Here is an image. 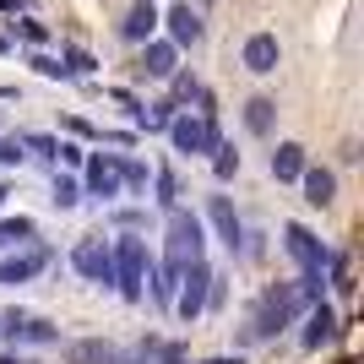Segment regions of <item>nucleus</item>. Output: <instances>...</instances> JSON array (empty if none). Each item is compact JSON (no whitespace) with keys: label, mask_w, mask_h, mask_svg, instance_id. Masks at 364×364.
<instances>
[{"label":"nucleus","mask_w":364,"mask_h":364,"mask_svg":"<svg viewBox=\"0 0 364 364\" xmlns=\"http://www.w3.org/2000/svg\"><path fill=\"white\" fill-rule=\"evenodd\" d=\"M240 65L250 76H272L277 65H283V44H277V33H250L240 49Z\"/></svg>","instance_id":"nucleus-13"},{"label":"nucleus","mask_w":364,"mask_h":364,"mask_svg":"<svg viewBox=\"0 0 364 364\" xmlns=\"http://www.w3.org/2000/svg\"><path fill=\"white\" fill-rule=\"evenodd\" d=\"M0 337L11 343V348H55L60 343V326H49L38 316H22V310H6L0 316Z\"/></svg>","instance_id":"nucleus-8"},{"label":"nucleus","mask_w":364,"mask_h":364,"mask_svg":"<svg viewBox=\"0 0 364 364\" xmlns=\"http://www.w3.org/2000/svg\"><path fill=\"white\" fill-rule=\"evenodd\" d=\"M82 196H92L98 207H114V201L125 196L120 152H87V158H82Z\"/></svg>","instance_id":"nucleus-4"},{"label":"nucleus","mask_w":364,"mask_h":364,"mask_svg":"<svg viewBox=\"0 0 364 364\" xmlns=\"http://www.w3.org/2000/svg\"><path fill=\"white\" fill-rule=\"evenodd\" d=\"M49 201H55L60 213H76V207H82V180H71V174L55 168V180H49Z\"/></svg>","instance_id":"nucleus-20"},{"label":"nucleus","mask_w":364,"mask_h":364,"mask_svg":"<svg viewBox=\"0 0 364 364\" xmlns=\"http://www.w3.org/2000/svg\"><path fill=\"white\" fill-rule=\"evenodd\" d=\"M49 261H55V250H49L44 240L16 245L11 256H0V289H22V283H33V277L44 272Z\"/></svg>","instance_id":"nucleus-7"},{"label":"nucleus","mask_w":364,"mask_h":364,"mask_svg":"<svg viewBox=\"0 0 364 364\" xmlns=\"http://www.w3.org/2000/svg\"><path fill=\"white\" fill-rule=\"evenodd\" d=\"M152 185H158V207H180V180H174V174H168V168H158V174H152Z\"/></svg>","instance_id":"nucleus-30"},{"label":"nucleus","mask_w":364,"mask_h":364,"mask_svg":"<svg viewBox=\"0 0 364 364\" xmlns=\"http://www.w3.org/2000/svg\"><path fill=\"white\" fill-rule=\"evenodd\" d=\"M28 65H33V71H38V76H49V82H76V76L65 71V60H55V55H44V49H33V55H28Z\"/></svg>","instance_id":"nucleus-27"},{"label":"nucleus","mask_w":364,"mask_h":364,"mask_svg":"<svg viewBox=\"0 0 364 364\" xmlns=\"http://www.w3.org/2000/svg\"><path fill=\"white\" fill-rule=\"evenodd\" d=\"M337 364H359V359H337Z\"/></svg>","instance_id":"nucleus-42"},{"label":"nucleus","mask_w":364,"mask_h":364,"mask_svg":"<svg viewBox=\"0 0 364 364\" xmlns=\"http://www.w3.org/2000/svg\"><path fill=\"white\" fill-rule=\"evenodd\" d=\"M71 272L98 283V289H114V250H109L104 234H87V240L71 245Z\"/></svg>","instance_id":"nucleus-6"},{"label":"nucleus","mask_w":364,"mask_h":364,"mask_svg":"<svg viewBox=\"0 0 364 364\" xmlns=\"http://www.w3.org/2000/svg\"><path fill=\"white\" fill-rule=\"evenodd\" d=\"M109 353H114V348H109L104 337H87V343H65V364H104Z\"/></svg>","instance_id":"nucleus-22"},{"label":"nucleus","mask_w":364,"mask_h":364,"mask_svg":"<svg viewBox=\"0 0 364 364\" xmlns=\"http://www.w3.org/2000/svg\"><path fill=\"white\" fill-rule=\"evenodd\" d=\"M168 147L180 152V158H207V152L223 141V131H218V120H201V114H191V109H174V120L164 125Z\"/></svg>","instance_id":"nucleus-3"},{"label":"nucleus","mask_w":364,"mask_h":364,"mask_svg":"<svg viewBox=\"0 0 364 364\" xmlns=\"http://www.w3.org/2000/svg\"><path fill=\"white\" fill-rule=\"evenodd\" d=\"M136 71H141V76H158V82H168V76L180 71V49L168 44V38H158V33H152L147 44H141V60H136Z\"/></svg>","instance_id":"nucleus-14"},{"label":"nucleus","mask_w":364,"mask_h":364,"mask_svg":"<svg viewBox=\"0 0 364 364\" xmlns=\"http://www.w3.org/2000/svg\"><path fill=\"white\" fill-rule=\"evenodd\" d=\"M304 304H310V294H304L299 277H294V283H272V289H267L256 304H250V316H245V326H240V348L283 337L294 321L304 316Z\"/></svg>","instance_id":"nucleus-1"},{"label":"nucleus","mask_w":364,"mask_h":364,"mask_svg":"<svg viewBox=\"0 0 364 364\" xmlns=\"http://www.w3.org/2000/svg\"><path fill=\"white\" fill-rule=\"evenodd\" d=\"M109 250H114V294H120L125 304H141L147 299V267H152L147 240L131 228L120 240H109Z\"/></svg>","instance_id":"nucleus-2"},{"label":"nucleus","mask_w":364,"mask_h":364,"mask_svg":"<svg viewBox=\"0 0 364 364\" xmlns=\"http://www.w3.org/2000/svg\"><path fill=\"white\" fill-rule=\"evenodd\" d=\"M22 136H0V168H22Z\"/></svg>","instance_id":"nucleus-31"},{"label":"nucleus","mask_w":364,"mask_h":364,"mask_svg":"<svg viewBox=\"0 0 364 364\" xmlns=\"http://www.w3.org/2000/svg\"><path fill=\"white\" fill-rule=\"evenodd\" d=\"M152 33H158V6H152V0H136V6L120 16V38L125 44H147Z\"/></svg>","instance_id":"nucleus-16"},{"label":"nucleus","mask_w":364,"mask_h":364,"mask_svg":"<svg viewBox=\"0 0 364 364\" xmlns=\"http://www.w3.org/2000/svg\"><path fill=\"white\" fill-rule=\"evenodd\" d=\"M109 98H114L125 114H136V109H141V98H136V92H125V87H109Z\"/></svg>","instance_id":"nucleus-35"},{"label":"nucleus","mask_w":364,"mask_h":364,"mask_svg":"<svg viewBox=\"0 0 364 364\" xmlns=\"http://www.w3.org/2000/svg\"><path fill=\"white\" fill-rule=\"evenodd\" d=\"M109 218H114V228H125V234H131V228L147 223V207H114Z\"/></svg>","instance_id":"nucleus-32"},{"label":"nucleus","mask_w":364,"mask_h":364,"mask_svg":"<svg viewBox=\"0 0 364 364\" xmlns=\"http://www.w3.org/2000/svg\"><path fill=\"white\" fill-rule=\"evenodd\" d=\"M207 158H213V180H218V185H228L234 174H240V152L228 147V141H218V147L207 152Z\"/></svg>","instance_id":"nucleus-25"},{"label":"nucleus","mask_w":364,"mask_h":364,"mask_svg":"<svg viewBox=\"0 0 364 364\" xmlns=\"http://www.w3.org/2000/svg\"><path fill=\"white\" fill-rule=\"evenodd\" d=\"M60 131H71V136H82V141H98V125H87L82 114H65V120H60Z\"/></svg>","instance_id":"nucleus-34"},{"label":"nucleus","mask_w":364,"mask_h":364,"mask_svg":"<svg viewBox=\"0 0 364 364\" xmlns=\"http://www.w3.org/2000/svg\"><path fill=\"white\" fill-rule=\"evenodd\" d=\"M6 28H11V38H22V44H33V49H44V44H49V28L38 22V16H28V11L11 16Z\"/></svg>","instance_id":"nucleus-23"},{"label":"nucleus","mask_w":364,"mask_h":364,"mask_svg":"<svg viewBox=\"0 0 364 364\" xmlns=\"http://www.w3.org/2000/svg\"><path fill=\"white\" fill-rule=\"evenodd\" d=\"M174 109H180V104H168V98H158V104H141L136 114H131V120H136L141 131H147V136H158V131H164V125L174 120Z\"/></svg>","instance_id":"nucleus-21"},{"label":"nucleus","mask_w":364,"mask_h":364,"mask_svg":"<svg viewBox=\"0 0 364 364\" xmlns=\"http://www.w3.org/2000/svg\"><path fill=\"white\" fill-rule=\"evenodd\" d=\"M28 240H38V223L33 218H0V250H16V245H28Z\"/></svg>","instance_id":"nucleus-19"},{"label":"nucleus","mask_w":364,"mask_h":364,"mask_svg":"<svg viewBox=\"0 0 364 364\" xmlns=\"http://www.w3.org/2000/svg\"><path fill=\"white\" fill-rule=\"evenodd\" d=\"M304 164H310V152H304L299 141H277L272 147V180L277 185H294L304 174Z\"/></svg>","instance_id":"nucleus-17"},{"label":"nucleus","mask_w":364,"mask_h":364,"mask_svg":"<svg viewBox=\"0 0 364 364\" xmlns=\"http://www.w3.org/2000/svg\"><path fill=\"white\" fill-rule=\"evenodd\" d=\"M16 98V87H6V82H0V104H11Z\"/></svg>","instance_id":"nucleus-39"},{"label":"nucleus","mask_w":364,"mask_h":364,"mask_svg":"<svg viewBox=\"0 0 364 364\" xmlns=\"http://www.w3.org/2000/svg\"><path fill=\"white\" fill-rule=\"evenodd\" d=\"M337 337H348L343 316H337V310H332L326 299H310V304H304V332H299L304 353H321L326 343H337Z\"/></svg>","instance_id":"nucleus-9"},{"label":"nucleus","mask_w":364,"mask_h":364,"mask_svg":"<svg viewBox=\"0 0 364 364\" xmlns=\"http://www.w3.org/2000/svg\"><path fill=\"white\" fill-rule=\"evenodd\" d=\"M0 364H38V359H22V353L11 348V353H0Z\"/></svg>","instance_id":"nucleus-38"},{"label":"nucleus","mask_w":364,"mask_h":364,"mask_svg":"<svg viewBox=\"0 0 364 364\" xmlns=\"http://www.w3.org/2000/svg\"><path fill=\"white\" fill-rule=\"evenodd\" d=\"M6 196H11V191H6V185H0V207H6Z\"/></svg>","instance_id":"nucleus-41"},{"label":"nucleus","mask_w":364,"mask_h":364,"mask_svg":"<svg viewBox=\"0 0 364 364\" xmlns=\"http://www.w3.org/2000/svg\"><path fill=\"white\" fill-rule=\"evenodd\" d=\"M207 289H213V267H207V256H201V261H185L168 316H180L185 326H191V321H201V310H207Z\"/></svg>","instance_id":"nucleus-5"},{"label":"nucleus","mask_w":364,"mask_h":364,"mask_svg":"<svg viewBox=\"0 0 364 364\" xmlns=\"http://www.w3.org/2000/svg\"><path fill=\"white\" fill-rule=\"evenodd\" d=\"M147 180H152V168L141 164L136 152H120V185L125 191H147Z\"/></svg>","instance_id":"nucleus-24"},{"label":"nucleus","mask_w":364,"mask_h":364,"mask_svg":"<svg viewBox=\"0 0 364 364\" xmlns=\"http://www.w3.org/2000/svg\"><path fill=\"white\" fill-rule=\"evenodd\" d=\"M158 28H168V44L174 49H196L201 44V11L191 6V0H174L168 11H158Z\"/></svg>","instance_id":"nucleus-12"},{"label":"nucleus","mask_w":364,"mask_h":364,"mask_svg":"<svg viewBox=\"0 0 364 364\" xmlns=\"http://www.w3.org/2000/svg\"><path fill=\"white\" fill-rule=\"evenodd\" d=\"M283 250H289L294 261H299V272H310V277H326V261H332V250L310 234L304 223H283Z\"/></svg>","instance_id":"nucleus-10"},{"label":"nucleus","mask_w":364,"mask_h":364,"mask_svg":"<svg viewBox=\"0 0 364 364\" xmlns=\"http://www.w3.org/2000/svg\"><path fill=\"white\" fill-rule=\"evenodd\" d=\"M82 158H87L82 141H60V147H55V164H65V168H82Z\"/></svg>","instance_id":"nucleus-33"},{"label":"nucleus","mask_w":364,"mask_h":364,"mask_svg":"<svg viewBox=\"0 0 364 364\" xmlns=\"http://www.w3.org/2000/svg\"><path fill=\"white\" fill-rule=\"evenodd\" d=\"M55 147H60V136H49V131L22 136V152H28V158H44V164H55Z\"/></svg>","instance_id":"nucleus-29"},{"label":"nucleus","mask_w":364,"mask_h":364,"mask_svg":"<svg viewBox=\"0 0 364 364\" xmlns=\"http://www.w3.org/2000/svg\"><path fill=\"white\" fill-rule=\"evenodd\" d=\"M0 55H11V38H6V33H0Z\"/></svg>","instance_id":"nucleus-40"},{"label":"nucleus","mask_w":364,"mask_h":364,"mask_svg":"<svg viewBox=\"0 0 364 364\" xmlns=\"http://www.w3.org/2000/svg\"><path fill=\"white\" fill-rule=\"evenodd\" d=\"M294 185L304 191V201H310V207H332V201H337V174H332L326 164H304V174H299Z\"/></svg>","instance_id":"nucleus-15"},{"label":"nucleus","mask_w":364,"mask_h":364,"mask_svg":"<svg viewBox=\"0 0 364 364\" xmlns=\"http://www.w3.org/2000/svg\"><path fill=\"white\" fill-rule=\"evenodd\" d=\"M245 131H250V136H272L277 131V98H267V92H256V98H250V104H245Z\"/></svg>","instance_id":"nucleus-18"},{"label":"nucleus","mask_w":364,"mask_h":364,"mask_svg":"<svg viewBox=\"0 0 364 364\" xmlns=\"http://www.w3.org/2000/svg\"><path fill=\"white\" fill-rule=\"evenodd\" d=\"M60 60H65V71H71L76 82H87V76L98 71V60H92V55H87L82 44H65V49H60Z\"/></svg>","instance_id":"nucleus-26"},{"label":"nucleus","mask_w":364,"mask_h":364,"mask_svg":"<svg viewBox=\"0 0 364 364\" xmlns=\"http://www.w3.org/2000/svg\"><path fill=\"white\" fill-rule=\"evenodd\" d=\"M201 364H245V353H218V359H201Z\"/></svg>","instance_id":"nucleus-36"},{"label":"nucleus","mask_w":364,"mask_h":364,"mask_svg":"<svg viewBox=\"0 0 364 364\" xmlns=\"http://www.w3.org/2000/svg\"><path fill=\"white\" fill-rule=\"evenodd\" d=\"M28 6H33V0H0V11H11V16H16V11H28Z\"/></svg>","instance_id":"nucleus-37"},{"label":"nucleus","mask_w":364,"mask_h":364,"mask_svg":"<svg viewBox=\"0 0 364 364\" xmlns=\"http://www.w3.org/2000/svg\"><path fill=\"white\" fill-rule=\"evenodd\" d=\"M207 223L218 228V245H223L228 256H245V245H250V234H245L240 213H234V201H228L223 191H213V196H207Z\"/></svg>","instance_id":"nucleus-11"},{"label":"nucleus","mask_w":364,"mask_h":364,"mask_svg":"<svg viewBox=\"0 0 364 364\" xmlns=\"http://www.w3.org/2000/svg\"><path fill=\"white\" fill-rule=\"evenodd\" d=\"M196 92H201V82L191 71H174V76H168V104H196Z\"/></svg>","instance_id":"nucleus-28"}]
</instances>
